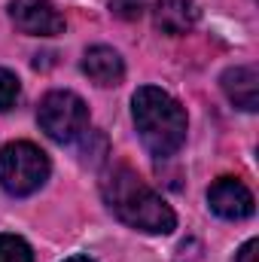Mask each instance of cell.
<instances>
[{
	"instance_id": "cell-1",
	"label": "cell",
	"mask_w": 259,
	"mask_h": 262,
	"mask_svg": "<svg viewBox=\"0 0 259 262\" xmlns=\"http://www.w3.org/2000/svg\"><path fill=\"white\" fill-rule=\"evenodd\" d=\"M101 195L107 201V207L137 232H149V235H168L177 226L174 210L165 204V198L156 195L137 171H131L128 165H113L107 168V174L101 177Z\"/></svg>"
},
{
	"instance_id": "cell-2",
	"label": "cell",
	"mask_w": 259,
	"mask_h": 262,
	"mask_svg": "<svg viewBox=\"0 0 259 262\" xmlns=\"http://www.w3.org/2000/svg\"><path fill=\"white\" fill-rule=\"evenodd\" d=\"M131 110H134L137 134H140L143 146L153 156L168 159L183 146V140H186V110L168 92H162L156 85H143V89L134 92Z\"/></svg>"
},
{
	"instance_id": "cell-3",
	"label": "cell",
	"mask_w": 259,
	"mask_h": 262,
	"mask_svg": "<svg viewBox=\"0 0 259 262\" xmlns=\"http://www.w3.org/2000/svg\"><path fill=\"white\" fill-rule=\"evenodd\" d=\"M49 180V159L28 140H12L0 149V186L15 198L37 192Z\"/></svg>"
},
{
	"instance_id": "cell-4",
	"label": "cell",
	"mask_w": 259,
	"mask_h": 262,
	"mask_svg": "<svg viewBox=\"0 0 259 262\" xmlns=\"http://www.w3.org/2000/svg\"><path fill=\"white\" fill-rule=\"evenodd\" d=\"M37 122L52 140L70 143L89 128V107L73 92H49L37 107Z\"/></svg>"
},
{
	"instance_id": "cell-5",
	"label": "cell",
	"mask_w": 259,
	"mask_h": 262,
	"mask_svg": "<svg viewBox=\"0 0 259 262\" xmlns=\"http://www.w3.org/2000/svg\"><path fill=\"white\" fill-rule=\"evenodd\" d=\"M12 25L28 37H58L64 34V15L52 0H9Z\"/></svg>"
},
{
	"instance_id": "cell-6",
	"label": "cell",
	"mask_w": 259,
	"mask_h": 262,
	"mask_svg": "<svg viewBox=\"0 0 259 262\" xmlns=\"http://www.w3.org/2000/svg\"><path fill=\"white\" fill-rule=\"evenodd\" d=\"M207 204L223 220H247L253 213V207H256L253 192L241 180H235V177H220L207 189Z\"/></svg>"
},
{
	"instance_id": "cell-7",
	"label": "cell",
	"mask_w": 259,
	"mask_h": 262,
	"mask_svg": "<svg viewBox=\"0 0 259 262\" xmlns=\"http://www.w3.org/2000/svg\"><path fill=\"white\" fill-rule=\"evenodd\" d=\"M82 73L95 85L110 89V85H119L122 82L125 64H122V58H119L116 49H110V46H92L85 52V58H82Z\"/></svg>"
},
{
	"instance_id": "cell-8",
	"label": "cell",
	"mask_w": 259,
	"mask_h": 262,
	"mask_svg": "<svg viewBox=\"0 0 259 262\" xmlns=\"http://www.w3.org/2000/svg\"><path fill=\"white\" fill-rule=\"evenodd\" d=\"M223 92H226V98H229L235 107L253 113L259 107V73H256V67H250V64L229 67V70L223 73Z\"/></svg>"
},
{
	"instance_id": "cell-9",
	"label": "cell",
	"mask_w": 259,
	"mask_h": 262,
	"mask_svg": "<svg viewBox=\"0 0 259 262\" xmlns=\"http://www.w3.org/2000/svg\"><path fill=\"white\" fill-rule=\"evenodd\" d=\"M153 21L168 37L189 34L195 28V21H198V6L192 0H159L156 9H153Z\"/></svg>"
},
{
	"instance_id": "cell-10",
	"label": "cell",
	"mask_w": 259,
	"mask_h": 262,
	"mask_svg": "<svg viewBox=\"0 0 259 262\" xmlns=\"http://www.w3.org/2000/svg\"><path fill=\"white\" fill-rule=\"evenodd\" d=\"M0 262H34V253L18 235H0Z\"/></svg>"
},
{
	"instance_id": "cell-11",
	"label": "cell",
	"mask_w": 259,
	"mask_h": 262,
	"mask_svg": "<svg viewBox=\"0 0 259 262\" xmlns=\"http://www.w3.org/2000/svg\"><path fill=\"white\" fill-rule=\"evenodd\" d=\"M15 101H18V79H15V73L0 67V113L15 107Z\"/></svg>"
},
{
	"instance_id": "cell-12",
	"label": "cell",
	"mask_w": 259,
	"mask_h": 262,
	"mask_svg": "<svg viewBox=\"0 0 259 262\" xmlns=\"http://www.w3.org/2000/svg\"><path fill=\"white\" fill-rule=\"evenodd\" d=\"M256 256H259V241L256 238H250V241L238 250V259L235 262H256Z\"/></svg>"
},
{
	"instance_id": "cell-13",
	"label": "cell",
	"mask_w": 259,
	"mask_h": 262,
	"mask_svg": "<svg viewBox=\"0 0 259 262\" xmlns=\"http://www.w3.org/2000/svg\"><path fill=\"white\" fill-rule=\"evenodd\" d=\"M64 262H95V259H89V256H70V259H64Z\"/></svg>"
}]
</instances>
